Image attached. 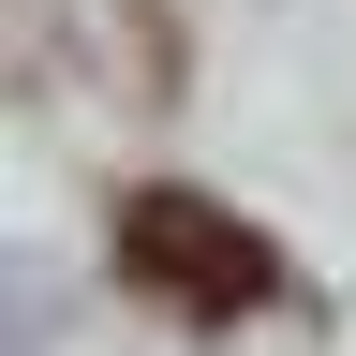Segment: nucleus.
Returning a JSON list of instances; mask_svg holds the SVG:
<instances>
[{"mask_svg": "<svg viewBox=\"0 0 356 356\" xmlns=\"http://www.w3.org/2000/svg\"><path fill=\"white\" fill-rule=\"evenodd\" d=\"M119 282H149V297H178V312H267L282 297V252L252 238L222 193H178V178H149V193L119 208Z\"/></svg>", "mask_w": 356, "mask_h": 356, "instance_id": "f257e3e1", "label": "nucleus"}]
</instances>
